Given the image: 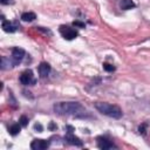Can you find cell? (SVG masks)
Here are the masks:
<instances>
[{"mask_svg":"<svg viewBox=\"0 0 150 150\" xmlns=\"http://www.w3.org/2000/svg\"><path fill=\"white\" fill-rule=\"evenodd\" d=\"M53 109L57 115L83 116L86 114L84 107L79 102H59L54 104Z\"/></svg>","mask_w":150,"mask_h":150,"instance_id":"6da1fadb","label":"cell"},{"mask_svg":"<svg viewBox=\"0 0 150 150\" xmlns=\"http://www.w3.org/2000/svg\"><path fill=\"white\" fill-rule=\"evenodd\" d=\"M95 108L101 114H103L105 116H109V117H112V118H121L122 115H123L122 110L117 105L109 104V103H105V102H96Z\"/></svg>","mask_w":150,"mask_h":150,"instance_id":"7a4b0ae2","label":"cell"},{"mask_svg":"<svg viewBox=\"0 0 150 150\" xmlns=\"http://www.w3.org/2000/svg\"><path fill=\"white\" fill-rule=\"evenodd\" d=\"M59 32L66 40H73L79 35L76 29H74L69 26H66V25H61L60 28H59Z\"/></svg>","mask_w":150,"mask_h":150,"instance_id":"3957f363","label":"cell"},{"mask_svg":"<svg viewBox=\"0 0 150 150\" xmlns=\"http://www.w3.org/2000/svg\"><path fill=\"white\" fill-rule=\"evenodd\" d=\"M20 82L25 86H34L36 81L34 79L33 71L30 69H26L25 71H22L20 75Z\"/></svg>","mask_w":150,"mask_h":150,"instance_id":"277c9868","label":"cell"},{"mask_svg":"<svg viewBox=\"0 0 150 150\" xmlns=\"http://www.w3.org/2000/svg\"><path fill=\"white\" fill-rule=\"evenodd\" d=\"M23 56H25V50L22 48L15 47V48L12 49V56L11 57H12V60H13V62H14L15 66H18L21 62V60L23 59Z\"/></svg>","mask_w":150,"mask_h":150,"instance_id":"5b68a950","label":"cell"},{"mask_svg":"<svg viewBox=\"0 0 150 150\" xmlns=\"http://www.w3.org/2000/svg\"><path fill=\"white\" fill-rule=\"evenodd\" d=\"M97 146L100 149H103V150H107V149H116L117 148L111 141H109L108 138L102 137V136L97 137Z\"/></svg>","mask_w":150,"mask_h":150,"instance_id":"8992f818","label":"cell"},{"mask_svg":"<svg viewBox=\"0 0 150 150\" xmlns=\"http://www.w3.org/2000/svg\"><path fill=\"white\" fill-rule=\"evenodd\" d=\"M49 146V141L46 139H33V142L30 143V148L33 150H43L47 149Z\"/></svg>","mask_w":150,"mask_h":150,"instance_id":"52a82bcc","label":"cell"},{"mask_svg":"<svg viewBox=\"0 0 150 150\" xmlns=\"http://www.w3.org/2000/svg\"><path fill=\"white\" fill-rule=\"evenodd\" d=\"M2 29L7 33H14L18 29V22H11L8 20H2V25H1Z\"/></svg>","mask_w":150,"mask_h":150,"instance_id":"ba28073f","label":"cell"},{"mask_svg":"<svg viewBox=\"0 0 150 150\" xmlns=\"http://www.w3.org/2000/svg\"><path fill=\"white\" fill-rule=\"evenodd\" d=\"M64 141H66L67 143L71 144V145H76V146H82V145H83L82 141H81L79 137L74 136L73 132H67V135H66V137H64Z\"/></svg>","mask_w":150,"mask_h":150,"instance_id":"9c48e42d","label":"cell"},{"mask_svg":"<svg viewBox=\"0 0 150 150\" xmlns=\"http://www.w3.org/2000/svg\"><path fill=\"white\" fill-rule=\"evenodd\" d=\"M38 70H39V75L41 77H46L50 73V66L47 62H41L39 68H38Z\"/></svg>","mask_w":150,"mask_h":150,"instance_id":"30bf717a","label":"cell"},{"mask_svg":"<svg viewBox=\"0 0 150 150\" xmlns=\"http://www.w3.org/2000/svg\"><path fill=\"white\" fill-rule=\"evenodd\" d=\"M15 67L12 57H6V56H2L1 57V69H9V68H13Z\"/></svg>","mask_w":150,"mask_h":150,"instance_id":"8fae6325","label":"cell"},{"mask_svg":"<svg viewBox=\"0 0 150 150\" xmlns=\"http://www.w3.org/2000/svg\"><path fill=\"white\" fill-rule=\"evenodd\" d=\"M120 7L123 9V11H128V9H131L135 7V4L132 0H121L120 1Z\"/></svg>","mask_w":150,"mask_h":150,"instance_id":"7c38bea8","label":"cell"},{"mask_svg":"<svg viewBox=\"0 0 150 150\" xmlns=\"http://www.w3.org/2000/svg\"><path fill=\"white\" fill-rule=\"evenodd\" d=\"M35 19H36V15H35V13H33V12H25V13H22V15H21V20H22V21H26V22L34 21Z\"/></svg>","mask_w":150,"mask_h":150,"instance_id":"4fadbf2b","label":"cell"},{"mask_svg":"<svg viewBox=\"0 0 150 150\" xmlns=\"http://www.w3.org/2000/svg\"><path fill=\"white\" fill-rule=\"evenodd\" d=\"M21 124L20 123H14V124H12L9 128H8V132L12 135V136H15V135H18L19 132H20V130H21Z\"/></svg>","mask_w":150,"mask_h":150,"instance_id":"5bb4252c","label":"cell"},{"mask_svg":"<svg viewBox=\"0 0 150 150\" xmlns=\"http://www.w3.org/2000/svg\"><path fill=\"white\" fill-rule=\"evenodd\" d=\"M103 69H104L105 71L111 73V71L115 70V67H114L112 64H110V63H103Z\"/></svg>","mask_w":150,"mask_h":150,"instance_id":"9a60e30c","label":"cell"},{"mask_svg":"<svg viewBox=\"0 0 150 150\" xmlns=\"http://www.w3.org/2000/svg\"><path fill=\"white\" fill-rule=\"evenodd\" d=\"M19 123H20L22 127H26V125L28 124V118H27L25 115H22V116L20 117V120H19Z\"/></svg>","mask_w":150,"mask_h":150,"instance_id":"2e32d148","label":"cell"},{"mask_svg":"<svg viewBox=\"0 0 150 150\" xmlns=\"http://www.w3.org/2000/svg\"><path fill=\"white\" fill-rule=\"evenodd\" d=\"M34 129H35L38 132H41V131L43 130V128H42V125H41L40 123H36V124L34 125Z\"/></svg>","mask_w":150,"mask_h":150,"instance_id":"e0dca14e","label":"cell"},{"mask_svg":"<svg viewBox=\"0 0 150 150\" xmlns=\"http://www.w3.org/2000/svg\"><path fill=\"white\" fill-rule=\"evenodd\" d=\"M73 25H74V26H77V27H81V28H84V23L81 22V21H74Z\"/></svg>","mask_w":150,"mask_h":150,"instance_id":"ac0fdd59","label":"cell"},{"mask_svg":"<svg viewBox=\"0 0 150 150\" xmlns=\"http://www.w3.org/2000/svg\"><path fill=\"white\" fill-rule=\"evenodd\" d=\"M38 28V30H40V32H43V33H46V34H49V35H52V32L49 30V29H43L42 27H36Z\"/></svg>","mask_w":150,"mask_h":150,"instance_id":"d6986e66","label":"cell"},{"mask_svg":"<svg viewBox=\"0 0 150 150\" xmlns=\"http://www.w3.org/2000/svg\"><path fill=\"white\" fill-rule=\"evenodd\" d=\"M48 128H49L50 130H56V129H57V125H56V124H54V122H50V123H49V125H48Z\"/></svg>","mask_w":150,"mask_h":150,"instance_id":"ffe728a7","label":"cell"},{"mask_svg":"<svg viewBox=\"0 0 150 150\" xmlns=\"http://www.w3.org/2000/svg\"><path fill=\"white\" fill-rule=\"evenodd\" d=\"M0 2H1L2 5H9V4H14V1H13V0H0Z\"/></svg>","mask_w":150,"mask_h":150,"instance_id":"44dd1931","label":"cell"},{"mask_svg":"<svg viewBox=\"0 0 150 150\" xmlns=\"http://www.w3.org/2000/svg\"><path fill=\"white\" fill-rule=\"evenodd\" d=\"M145 127H146V125H145V124H143V125H141V127H139V129H138V130H139V132H141V134H143V135H145Z\"/></svg>","mask_w":150,"mask_h":150,"instance_id":"7402d4cb","label":"cell"},{"mask_svg":"<svg viewBox=\"0 0 150 150\" xmlns=\"http://www.w3.org/2000/svg\"><path fill=\"white\" fill-rule=\"evenodd\" d=\"M64 129H67V130H68L67 132H73V131H74V128H73V127H70V125H67Z\"/></svg>","mask_w":150,"mask_h":150,"instance_id":"603a6c76","label":"cell"}]
</instances>
